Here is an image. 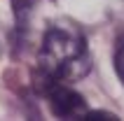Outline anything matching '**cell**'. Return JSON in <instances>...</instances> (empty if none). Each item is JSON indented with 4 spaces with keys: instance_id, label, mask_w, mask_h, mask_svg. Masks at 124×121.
<instances>
[{
    "instance_id": "6da1fadb",
    "label": "cell",
    "mask_w": 124,
    "mask_h": 121,
    "mask_svg": "<svg viewBox=\"0 0 124 121\" xmlns=\"http://www.w3.org/2000/svg\"><path fill=\"white\" fill-rule=\"evenodd\" d=\"M40 70L47 81H75L89 70V51L82 30L68 21L47 28L40 47Z\"/></svg>"
},
{
    "instance_id": "7a4b0ae2",
    "label": "cell",
    "mask_w": 124,
    "mask_h": 121,
    "mask_svg": "<svg viewBox=\"0 0 124 121\" xmlns=\"http://www.w3.org/2000/svg\"><path fill=\"white\" fill-rule=\"evenodd\" d=\"M47 100L52 114L59 119H84L89 114L84 98L68 86V81H47Z\"/></svg>"
},
{
    "instance_id": "3957f363",
    "label": "cell",
    "mask_w": 124,
    "mask_h": 121,
    "mask_svg": "<svg viewBox=\"0 0 124 121\" xmlns=\"http://www.w3.org/2000/svg\"><path fill=\"white\" fill-rule=\"evenodd\" d=\"M115 72H117L119 81L124 84V40L119 42L117 51H115Z\"/></svg>"
}]
</instances>
